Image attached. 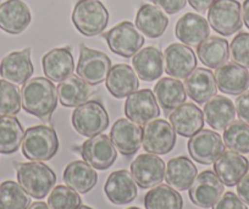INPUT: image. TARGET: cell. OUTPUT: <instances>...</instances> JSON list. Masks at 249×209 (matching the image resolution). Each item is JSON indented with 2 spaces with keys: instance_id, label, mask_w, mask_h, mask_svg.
Masks as SVG:
<instances>
[{
  "instance_id": "obj_31",
  "label": "cell",
  "mask_w": 249,
  "mask_h": 209,
  "mask_svg": "<svg viewBox=\"0 0 249 209\" xmlns=\"http://www.w3.org/2000/svg\"><path fill=\"white\" fill-rule=\"evenodd\" d=\"M169 25L167 16L153 4H143L137 11L136 27L148 38H159Z\"/></svg>"
},
{
  "instance_id": "obj_8",
  "label": "cell",
  "mask_w": 249,
  "mask_h": 209,
  "mask_svg": "<svg viewBox=\"0 0 249 209\" xmlns=\"http://www.w3.org/2000/svg\"><path fill=\"white\" fill-rule=\"evenodd\" d=\"M102 35L110 50L122 57H132L144 44V37L130 21H122Z\"/></svg>"
},
{
  "instance_id": "obj_40",
  "label": "cell",
  "mask_w": 249,
  "mask_h": 209,
  "mask_svg": "<svg viewBox=\"0 0 249 209\" xmlns=\"http://www.w3.org/2000/svg\"><path fill=\"white\" fill-rule=\"evenodd\" d=\"M81 203L82 199L77 191L64 185L54 187L48 197L50 209H77Z\"/></svg>"
},
{
  "instance_id": "obj_7",
  "label": "cell",
  "mask_w": 249,
  "mask_h": 209,
  "mask_svg": "<svg viewBox=\"0 0 249 209\" xmlns=\"http://www.w3.org/2000/svg\"><path fill=\"white\" fill-rule=\"evenodd\" d=\"M111 67V60L105 53L81 44L76 74L88 85L97 86L107 81Z\"/></svg>"
},
{
  "instance_id": "obj_3",
  "label": "cell",
  "mask_w": 249,
  "mask_h": 209,
  "mask_svg": "<svg viewBox=\"0 0 249 209\" xmlns=\"http://www.w3.org/2000/svg\"><path fill=\"white\" fill-rule=\"evenodd\" d=\"M59 150L56 131L47 125H37L26 130L22 139V153L32 162L50 160Z\"/></svg>"
},
{
  "instance_id": "obj_27",
  "label": "cell",
  "mask_w": 249,
  "mask_h": 209,
  "mask_svg": "<svg viewBox=\"0 0 249 209\" xmlns=\"http://www.w3.org/2000/svg\"><path fill=\"white\" fill-rule=\"evenodd\" d=\"M105 85L110 95L121 99L135 93L140 87V81L132 67L127 64H119L111 67Z\"/></svg>"
},
{
  "instance_id": "obj_13",
  "label": "cell",
  "mask_w": 249,
  "mask_h": 209,
  "mask_svg": "<svg viewBox=\"0 0 249 209\" xmlns=\"http://www.w3.org/2000/svg\"><path fill=\"white\" fill-rule=\"evenodd\" d=\"M124 115L138 125H145L160 116V108L154 92L148 88L136 91L124 103Z\"/></svg>"
},
{
  "instance_id": "obj_32",
  "label": "cell",
  "mask_w": 249,
  "mask_h": 209,
  "mask_svg": "<svg viewBox=\"0 0 249 209\" xmlns=\"http://www.w3.org/2000/svg\"><path fill=\"white\" fill-rule=\"evenodd\" d=\"M197 55L209 69H217L230 57V45L225 38L213 36L197 45Z\"/></svg>"
},
{
  "instance_id": "obj_6",
  "label": "cell",
  "mask_w": 249,
  "mask_h": 209,
  "mask_svg": "<svg viewBox=\"0 0 249 209\" xmlns=\"http://www.w3.org/2000/svg\"><path fill=\"white\" fill-rule=\"evenodd\" d=\"M208 22L221 36H232L243 26L242 5L237 0H215L208 11Z\"/></svg>"
},
{
  "instance_id": "obj_15",
  "label": "cell",
  "mask_w": 249,
  "mask_h": 209,
  "mask_svg": "<svg viewBox=\"0 0 249 209\" xmlns=\"http://www.w3.org/2000/svg\"><path fill=\"white\" fill-rule=\"evenodd\" d=\"M131 174L141 189H152L164 180L165 163L152 153L141 154L131 164Z\"/></svg>"
},
{
  "instance_id": "obj_20",
  "label": "cell",
  "mask_w": 249,
  "mask_h": 209,
  "mask_svg": "<svg viewBox=\"0 0 249 209\" xmlns=\"http://www.w3.org/2000/svg\"><path fill=\"white\" fill-rule=\"evenodd\" d=\"M217 88L230 95H239L249 87V74L236 62H226L215 71Z\"/></svg>"
},
{
  "instance_id": "obj_37",
  "label": "cell",
  "mask_w": 249,
  "mask_h": 209,
  "mask_svg": "<svg viewBox=\"0 0 249 209\" xmlns=\"http://www.w3.org/2000/svg\"><path fill=\"white\" fill-rule=\"evenodd\" d=\"M31 206L30 194L15 181L0 185V209H27Z\"/></svg>"
},
{
  "instance_id": "obj_21",
  "label": "cell",
  "mask_w": 249,
  "mask_h": 209,
  "mask_svg": "<svg viewBox=\"0 0 249 209\" xmlns=\"http://www.w3.org/2000/svg\"><path fill=\"white\" fill-rule=\"evenodd\" d=\"M170 124L182 137H192L204 127L203 112L193 103H183L172 110L169 116Z\"/></svg>"
},
{
  "instance_id": "obj_48",
  "label": "cell",
  "mask_w": 249,
  "mask_h": 209,
  "mask_svg": "<svg viewBox=\"0 0 249 209\" xmlns=\"http://www.w3.org/2000/svg\"><path fill=\"white\" fill-rule=\"evenodd\" d=\"M27 209H50L49 206H47V203L44 202H35V203L31 204Z\"/></svg>"
},
{
  "instance_id": "obj_39",
  "label": "cell",
  "mask_w": 249,
  "mask_h": 209,
  "mask_svg": "<svg viewBox=\"0 0 249 209\" xmlns=\"http://www.w3.org/2000/svg\"><path fill=\"white\" fill-rule=\"evenodd\" d=\"M21 93L18 86L0 80V116H14L21 110Z\"/></svg>"
},
{
  "instance_id": "obj_35",
  "label": "cell",
  "mask_w": 249,
  "mask_h": 209,
  "mask_svg": "<svg viewBox=\"0 0 249 209\" xmlns=\"http://www.w3.org/2000/svg\"><path fill=\"white\" fill-rule=\"evenodd\" d=\"M23 127L16 117L0 116V153L13 154L22 145Z\"/></svg>"
},
{
  "instance_id": "obj_4",
  "label": "cell",
  "mask_w": 249,
  "mask_h": 209,
  "mask_svg": "<svg viewBox=\"0 0 249 209\" xmlns=\"http://www.w3.org/2000/svg\"><path fill=\"white\" fill-rule=\"evenodd\" d=\"M76 30L86 37L102 35L109 22V11L99 0H78L72 11Z\"/></svg>"
},
{
  "instance_id": "obj_38",
  "label": "cell",
  "mask_w": 249,
  "mask_h": 209,
  "mask_svg": "<svg viewBox=\"0 0 249 209\" xmlns=\"http://www.w3.org/2000/svg\"><path fill=\"white\" fill-rule=\"evenodd\" d=\"M224 143L239 154L249 153V124L242 120L231 122L224 131Z\"/></svg>"
},
{
  "instance_id": "obj_12",
  "label": "cell",
  "mask_w": 249,
  "mask_h": 209,
  "mask_svg": "<svg viewBox=\"0 0 249 209\" xmlns=\"http://www.w3.org/2000/svg\"><path fill=\"white\" fill-rule=\"evenodd\" d=\"M224 184L212 170H205L196 177L190 187V198L199 208H212L224 193Z\"/></svg>"
},
{
  "instance_id": "obj_34",
  "label": "cell",
  "mask_w": 249,
  "mask_h": 209,
  "mask_svg": "<svg viewBox=\"0 0 249 209\" xmlns=\"http://www.w3.org/2000/svg\"><path fill=\"white\" fill-rule=\"evenodd\" d=\"M154 95L164 112L178 108L186 102V90L181 81L171 77H164L158 81L154 87Z\"/></svg>"
},
{
  "instance_id": "obj_42",
  "label": "cell",
  "mask_w": 249,
  "mask_h": 209,
  "mask_svg": "<svg viewBox=\"0 0 249 209\" xmlns=\"http://www.w3.org/2000/svg\"><path fill=\"white\" fill-rule=\"evenodd\" d=\"M213 209H248L246 203L233 192H226L213 206Z\"/></svg>"
},
{
  "instance_id": "obj_23",
  "label": "cell",
  "mask_w": 249,
  "mask_h": 209,
  "mask_svg": "<svg viewBox=\"0 0 249 209\" xmlns=\"http://www.w3.org/2000/svg\"><path fill=\"white\" fill-rule=\"evenodd\" d=\"M42 65L47 78L55 82L66 80L75 71V61L70 48L52 49L43 57Z\"/></svg>"
},
{
  "instance_id": "obj_16",
  "label": "cell",
  "mask_w": 249,
  "mask_h": 209,
  "mask_svg": "<svg viewBox=\"0 0 249 209\" xmlns=\"http://www.w3.org/2000/svg\"><path fill=\"white\" fill-rule=\"evenodd\" d=\"M165 73L175 78H186L197 67L195 52L183 43L170 44L164 52Z\"/></svg>"
},
{
  "instance_id": "obj_47",
  "label": "cell",
  "mask_w": 249,
  "mask_h": 209,
  "mask_svg": "<svg viewBox=\"0 0 249 209\" xmlns=\"http://www.w3.org/2000/svg\"><path fill=\"white\" fill-rule=\"evenodd\" d=\"M242 19L247 28H249V0H246L242 5Z\"/></svg>"
},
{
  "instance_id": "obj_9",
  "label": "cell",
  "mask_w": 249,
  "mask_h": 209,
  "mask_svg": "<svg viewBox=\"0 0 249 209\" xmlns=\"http://www.w3.org/2000/svg\"><path fill=\"white\" fill-rule=\"evenodd\" d=\"M142 145L152 154H167L176 145V131L164 119L152 120L143 129Z\"/></svg>"
},
{
  "instance_id": "obj_50",
  "label": "cell",
  "mask_w": 249,
  "mask_h": 209,
  "mask_svg": "<svg viewBox=\"0 0 249 209\" xmlns=\"http://www.w3.org/2000/svg\"><path fill=\"white\" fill-rule=\"evenodd\" d=\"M127 209H141V208H138V207H131V208H127Z\"/></svg>"
},
{
  "instance_id": "obj_33",
  "label": "cell",
  "mask_w": 249,
  "mask_h": 209,
  "mask_svg": "<svg viewBox=\"0 0 249 209\" xmlns=\"http://www.w3.org/2000/svg\"><path fill=\"white\" fill-rule=\"evenodd\" d=\"M57 97L60 103L66 108H76L87 102L90 95V88L80 76L71 75L57 86Z\"/></svg>"
},
{
  "instance_id": "obj_25",
  "label": "cell",
  "mask_w": 249,
  "mask_h": 209,
  "mask_svg": "<svg viewBox=\"0 0 249 209\" xmlns=\"http://www.w3.org/2000/svg\"><path fill=\"white\" fill-rule=\"evenodd\" d=\"M175 35L183 44L198 45L209 37V22L198 14L187 13L177 21Z\"/></svg>"
},
{
  "instance_id": "obj_5",
  "label": "cell",
  "mask_w": 249,
  "mask_h": 209,
  "mask_svg": "<svg viewBox=\"0 0 249 209\" xmlns=\"http://www.w3.org/2000/svg\"><path fill=\"white\" fill-rule=\"evenodd\" d=\"M72 126L82 136H97L109 126V115L99 100H88L72 113Z\"/></svg>"
},
{
  "instance_id": "obj_43",
  "label": "cell",
  "mask_w": 249,
  "mask_h": 209,
  "mask_svg": "<svg viewBox=\"0 0 249 209\" xmlns=\"http://www.w3.org/2000/svg\"><path fill=\"white\" fill-rule=\"evenodd\" d=\"M154 5L159 6L161 10L169 15H174V14L179 13L186 8L187 0H150Z\"/></svg>"
},
{
  "instance_id": "obj_10",
  "label": "cell",
  "mask_w": 249,
  "mask_h": 209,
  "mask_svg": "<svg viewBox=\"0 0 249 209\" xmlns=\"http://www.w3.org/2000/svg\"><path fill=\"white\" fill-rule=\"evenodd\" d=\"M190 155L199 164H214L225 152V143L219 133L212 130H200L188 141Z\"/></svg>"
},
{
  "instance_id": "obj_1",
  "label": "cell",
  "mask_w": 249,
  "mask_h": 209,
  "mask_svg": "<svg viewBox=\"0 0 249 209\" xmlns=\"http://www.w3.org/2000/svg\"><path fill=\"white\" fill-rule=\"evenodd\" d=\"M21 103L28 114L49 122L57 107L56 87L49 78L35 77L28 80L21 90Z\"/></svg>"
},
{
  "instance_id": "obj_26",
  "label": "cell",
  "mask_w": 249,
  "mask_h": 209,
  "mask_svg": "<svg viewBox=\"0 0 249 209\" xmlns=\"http://www.w3.org/2000/svg\"><path fill=\"white\" fill-rule=\"evenodd\" d=\"M184 90L192 100L198 104L207 103L216 95L217 85L215 75L209 69H195L184 81Z\"/></svg>"
},
{
  "instance_id": "obj_30",
  "label": "cell",
  "mask_w": 249,
  "mask_h": 209,
  "mask_svg": "<svg viewBox=\"0 0 249 209\" xmlns=\"http://www.w3.org/2000/svg\"><path fill=\"white\" fill-rule=\"evenodd\" d=\"M62 180L69 187L78 193H87L95 187L98 182V174L94 168L83 160L70 163L64 170Z\"/></svg>"
},
{
  "instance_id": "obj_11",
  "label": "cell",
  "mask_w": 249,
  "mask_h": 209,
  "mask_svg": "<svg viewBox=\"0 0 249 209\" xmlns=\"http://www.w3.org/2000/svg\"><path fill=\"white\" fill-rule=\"evenodd\" d=\"M81 154L86 163L97 170H107L117 158L116 148L107 134H97L87 139L81 147Z\"/></svg>"
},
{
  "instance_id": "obj_45",
  "label": "cell",
  "mask_w": 249,
  "mask_h": 209,
  "mask_svg": "<svg viewBox=\"0 0 249 209\" xmlns=\"http://www.w3.org/2000/svg\"><path fill=\"white\" fill-rule=\"evenodd\" d=\"M237 193L239 198L249 206V172L244 175L241 181L237 184Z\"/></svg>"
},
{
  "instance_id": "obj_2",
  "label": "cell",
  "mask_w": 249,
  "mask_h": 209,
  "mask_svg": "<svg viewBox=\"0 0 249 209\" xmlns=\"http://www.w3.org/2000/svg\"><path fill=\"white\" fill-rule=\"evenodd\" d=\"M16 175L20 186L31 197L42 199L49 194L56 182L55 172L40 162L18 163Z\"/></svg>"
},
{
  "instance_id": "obj_46",
  "label": "cell",
  "mask_w": 249,
  "mask_h": 209,
  "mask_svg": "<svg viewBox=\"0 0 249 209\" xmlns=\"http://www.w3.org/2000/svg\"><path fill=\"white\" fill-rule=\"evenodd\" d=\"M215 0H188L190 5L198 13H205L214 4Z\"/></svg>"
},
{
  "instance_id": "obj_49",
  "label": "cell",
  "mask_w": 249,
  "mask_h": 209,
  "mask_svg": "<svg viewBox=\"0 0 249 209\" xmlns=\"http://www.w3.org/2000/svg\"><path fill=\"white\" fill-rule=\"evenodd\" d=\"M77 209H93L92 207H88V206H80Z\"/></svg>"
},
{
  "instance_id": "obj_19",
  "label": "cell",
  "mask_w": 249,
  "mask_h": 209,
  "mask_svg": "<svg viewBox=\"0 0 249 209\" xmlns=\"http://www.w3.org/2000/svg\"><path fill=\"white\" fill-rule=\"evenodd\" d=\"M104 191L111 203L116 206L128 204L137 197V184L127 170H117L110 174Z\"/></svg>"
},
{
  "instance_id": "obj_24",
  "label": "cell",
  "mask_w": 249,
  "mask_h": 209,
  "mask_svg": "<svg viewBox=\"0 0 249 209\" xmlns=\"http://www.w3.org/2000/svg\"><path fill=\"white\" fill-rule=\"evenodd\" d=\"M132 65L141 80L152 82L164 73V55L157 47H145L133 55Z\"/></svg>"
},
{
  "instance_id": "obj_28",
  "label": "cell",
  "mask_w": 249,
  "mask_h": 209,
  "mask_svg": "<svg viewBox=\"0 0 249 209\" xmlns=\"http://www.w3.org/2000/svg\"><path fill=\"white\" fill-rule=\"evenodd\" d=\"M197 167L187 157H176L167 163L165 170L166 184L177 191H186L197 177Z\"/></svg>"
},
{
  "instance_id": "obj_22",
  "label": "cell",
  "mask_w": 249,
  "mask_h": 209,
  "mask_svg": "<svg viewBox=\"0 0 249 209\" xmlns=\"http://www.w3.org/2000/svg\"><path fill=\"white\" fill-rule=\"evenodd\" d=\"M248 170V159L233 151L224 152L214 163V172L222 184L229 187L236 186Z\"/></svg>"
},
{
  "instance_id": "obj_29",
  "label": "cell",
  "mask_w": 249,
  "mask_h": 209,
  "mask_svg": "<svg viewBox=\"0 0 249 209\" xmlns=\"http://www.w3.org/2000/svg\"><path fill=\"white\" fill-rule=\"evenodd\" d=\"M204 120L214 130H225L236 117V108L231 99L224 95H214L204 105Z\"/></svg>"
},
{
  "instance_id": "obj_18",
  "label": "cell",
  "mask_w": 249,
  "mask_h": 209,
  "mask_svg": "<svg viewBox=\"0 0 249 209\" xmlns=\"http://www.w3.org/2000/svg\"><path fill=\"white\" fill-rule=\"evenodd\" d=\"M32 15L22 0H6L0 5V30L9 35H20L30 26Z\"/></svg>"
},
{
  "instance_id": "obj_36",
  "label": "cell",
  "mask_w": 249,
  "mask_h": 209,
  "mask_svg": "<svg viewBox=\"0 0 249 209\" xmlns=\"http://www.w3.org/2000/svg\"><path fill=\"white\" fill-rule=\"evenodd\" d=\"M145 209H182L183 199L169 185H158L144 196Z\"/></svg>"
},
{
  "instance_id": "obj_41",
  "label": "cell",
  "mask_w": 249,
  "mask_h": 209,
  "mask_svg": "<svg viewBox=\"0 0 249 209\" xmlns=\"http://www.w3.org/2000/svg\"><path fill=\"white\" fill-rule=\"evenodd\" d=\"M230 54L236 64L249 69V33L239 32L232 39Z\"/></svg>"
},
{
  "instance_id": "obj_44",
  "label": "cell",
  "mask_w": 249,
  "mask_h": 209,
  "mask_svg": "<svg viewBox=\"0 0 249 209\" xmlns=\"http://www.w3.org/2000/svg\"><path fill=\"white\" fill-rule=\"evenodd\" d=\"M236 112L242 121L249 124V92H244L236 99Z\"/></svg>"
},
{
  "instance_id": "obj_17",
  "label": "cell",
  "mask_w": 249,
  "mask_h": 209,
  "mask_svg": "<svg viewBox=\"0 0 249 209\" xmlns=\"http://www.w3.org/2000/svg\"><path fill=\"white\" fill-rule=\"evenodd\" d=\"M33 73L35 67L31 60V48L10 53L0 61V76L14 85L26 83Z\"/></svg>"
},
{
  "instance_id": "obj_14",
  "label": "cell",
  "mask_w": 249,
  "mask_h": 209,
  "mask_svg": "<svg viewBox=\"0 0 249 209\" xmlns=\"http://www.w3.org/2000/svg\"><path fill=\"white\" fill-rule=\"evenodd\" d=\"M110 139L122 155L132 157L142 146L143 129L131 120L119 119L112 125Z\"/></svg>"
}]
</instances>
